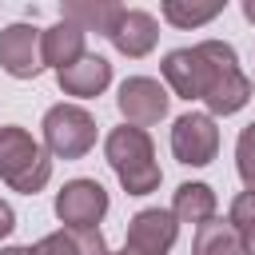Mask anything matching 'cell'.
Returning <instances> with one entry per match:
<instances>
[{
    "mask_svg": "<svg viewBox=\"0 0 255 255\" xmlns=\"http://www.w3.org/2000/svg\"><path fill=\"white\" fill-rule=\"evenodd\" d=\"M0 68L16 80H32L44 72L40 56V32L32 24H8L0 32Z\"/></svg>",
    "mask_w": 255,
    "mask_h": 255,
    "instance_id": "9c48e42d",
    "label": "cell"
},
{
    "mask_svg": "<svg viewBox=\"0 0 255 255\" xmlns=\"http://www.w3.org/2000/svg\"><path fill=\"white\" fill-rule=\"evenodd\" d=\"M104 155L116 171V179L124 183L128 195H151L159 187V163H155V147L151 135L143 128H112L104 139Z\"/></svg>",
    "mask_w": 255,
    "mask_h": 255,
    "instance_id": "7a4b0ae2",
    "label": "cell"
},
{
    "mask_svg": "<svg viewBox=\"0 0 255 255\" xmlns=\"http://www.w3.org/2000/svg\"><path fill=\"white\" fill-rule=\"evenodd\" d=\"M96 143V120L80 104H56L44 112V147L60 159H80Z\"/></svg>",
    "mask_w": 255,
    "mask_h": 255,
    "instance_id": "277c9868",
    "label": "cell"
},
{
    "mask_svg": "<svg viewBox=\"0 0 255 255\" xmlns=\"http://www.w3.org/2000/svg\"><path fill=\"white\" fill-rule=\"evenodd\" d=\"M191 255H243V243H239L231 219H207L203 227H195Z\"/></svg>",
    "mask_w": 255,
    "mask_h": 255,
    "instance_id": "9a60e30c",
    "label": "cell"
},
{
    "mask_svg": "<svg viewBox=\"0 0 255 255\" xmlns=\"http://www.w3.org/2000/svg\"><path fill=\"white\" fill-rule=\"evenodd\" d=\"M116 104H120V112H124V120H128L131 128H147V124H159V120L167 116L171 96H167V88H163L159 80H151V76H128V80L120 84Z\"/></svg>",
    "mask_w": 255,
    "mask_h": 255,
    "instance_id": "8992f818",
    "label": "cell"
},
{
    "mask_svg": "<svg viewBox=\"0 0 255 255\" xmlns=\"http://www.w3.org/2000/svg\"><path fill=\"white\" fill-rule=\"evenodd\" d=\"M56 84H60L68 96H80V100L100 96V92L112 84V64H108L104 56H96V52H84L76 64H68V68L56 72Z\"/></svg>",
    "mask_w": 255,
    "mask_h": 255,
    "instance_id": "8fae6325",
    "label": "cell"
},
{
    "mask_svg": "<svg viewBox=\"0 0 255 255\" xmlns=\"http://www.w3.org/2000/svg\"><path fill=\"white\" fill-rule=\"evenodd\" d=\"M12 227H16V211L0 199V239H4V235H12Z\"/></svg>",
    "mask_w": 255,
    "mask_h": 255,
    "instance_id": "44dd1931",
    "label": "cell"
},
{
    "mask_svg": "<svg viewBox=\"0 0 255 255\" xmlns=\"http://www.w3.org/2000/svg\"><path fill=\"white\" fill-rule=\"evenodd\" d=\"M163 80L179 100H203V64L195 48H175L163 56Z\"/></svg>",
    "mask_w": 255,
    "mask_h": 255,
    "instance_id": "4fadbf2b",
    "label": "cell"
},
{
    "mask_svg": "<svg viewBox=\"0 0 255 255\" xmlns=\"http://www.w3.org/2000/svg\"><path fill=\"white\" fill-rule=\"evenodd\" d=\"M171 215H175V223L203 227L207 219H215V191L207 183H179L175 199H171Z\"/></svg>",
    "mask_w": 255,
    "mask_h": 255,
    "instance_id": "5bb4252c",
    "label": "cell"
},
{
    "mask_svg": "<svg viewBox=\"0 0 255 255\" xmlns=\"http://www.w3.org/2000/svg\"><path fill=\"white\" fill-rule=\"evenodd\" d=\"M235 167H239V179L247 183V191H255V124H247L239 131V143H235Z\"/></svg>",
    "mask_w": 255,
    "mask_h": 255,
    "instance_id": "ffe728a7",
    "label": "cell"
},
{
    "mask_svg": "<svg viewBox=\"0 0 255 255\" xmlns=\"http://www.w3.org/2000/svg\"><path fill=\"white\" fill-rule=\"evenodd\" d=\"M108 255H139V251H128V247H124V251H108Z\"/></svg>",
    "mask_w": 255,
    "mask_h": 255,
    "instance_id": "cb8c5ba5",
    "label": "cell"
},
{
    "mask_svg": "<svg viewBox=\"0 0 255 255\" xmlns=\"http://www.w3.org/2000/svg\"><path fill=\"white\" fill-rule=\"evenodd\" d=\"M0 255H32V247H4Z\"/></svg>",
    "mask_w": 255,
    "mask_h": 255,
    "instance_id": "603a6c76",
    "label": "cell"
},
{
    "mask_svg": "<svg viewBox=\"0 0 255 255\" xmlns=\"http://www.w3.org/2000/svg\"><path fill=\"white\" fill-rule=\"evenodd\" d=\"M0 179L20 191V195H36L48 179H52V159L48 151L16 124L0 128Z\"/></svg>",
    "mask_w": 255,
    "mask_h": 255,
    "instance_id": "3957f363",
    "label": "cell"
},
{
    "mask_svg": "<svg viewBox=\"0 0 255 255\" xmlns=\"http://www.w3.org/2000/svg\"><path fill=\"white\" fill-rule=\"evenodd\" d=\"M108 40L116 44V52H124V56H131V60H139V56H147V52L155 48V40H159V24H155V16H151V12L124 8L120 24L112 28V36H108Z\"/></svg>",
    "mask_w": 255,
    "mask_h": 255,
    "instance_id": "30bf717a",
    "label": "cell"
},
{
    "mask_svg": "<svg viewBox=\"0 0 255 255\" xmlns=\"http://www.w3.org/2000/svg\"><path fill=\"white\" fill-rule=\"evenodd\" d=\"M32 255H84V247H80V231H76V227L52 231V235H44V239L32 247Z\"/></svg>",
    "mask_w": 255,
    "mask_h": 255,
    "instance_id": "d6986e66",
    "label": "cell"
},
{
    "mask_svg": "<svg viewBox=\"0 0 255 255\" xmlns=\"http://www.w3.org/2000/svg\"><path fill=\"white\" fill-rule=\"evenodd\" d=\"M219 151V128L207 112H187L175 120L171 128V155L187 167H203L211 163Z\"/></svg>",
    "mask_w": 255,
    "mask_h": 255,
    "instance_id": "5b68a950",
    "label": "cell"
},
{
    "mask_svg": "<svg viewBox=\"0 0 255 255\" xmlns=\"http://www.w3.org/2000/svg\"><path fill=\"white\" fill-rule=\"evenodd\" d=\"M219 12H223V4H219V0H211V4H191V0H163V16H167V24H175V28H199V24L215 20Z\"/></svg>",
    "mask_w": 255,
    "mask_h": 255,
    "instance_id": "e0dca14e",
    "label": "cell"
},
{
    "mask_svg": "<svg viewBox=\"0 0 255 255\" xmlns=\"http://www.w3.org/2000/svg\"><path fill=\"white\" fill-rule=\"evenodd\" d=\"M231 227L243 243V255H255V191H243L231 199Z\"/></svg>",
    "mask_w": 255,
    "mask_h": 255,
    "instance_id": "ac0fdd59",
    "label": "cell"
},
{
    "mask_svg": "<svg viewBox=\"0 0 255 255\" xmlns=\"http://www.w3.org/2000/svg\"><path fill=\"white\" fill-rule=\"evenodd\" d=\"M243 16H247V20L255 24V0H243Z\"/></svg>",
    "mask_w": 255,
    "mask_h": 255,
    "instance_id": "7402d4cb",
    "label": "cell"
},
{
    "mask_svg": "<svg viewBox=\"0 0 255 255\" xmlns=\"http://www.w3.org/2000/svg\"><path fill=\"white\" fill-rule=\"evenodd\" d=\"M56 215L68 227H96L108 215V191L100 179H68L56 195Z\"/></svg>",
    "mask_w": 255,
    "mask_h": 255,
    "instance_id": "52a82bcc",
    "label": "cell"
},
{
    "mask_svg": "<svg viewBox=\"0 0 255 255\" xmlns=\"http://www.w3.org/2000/svg\"><path fill=\"white\" fill-rule=\"evenodd\" d=\"M84 28H76V24H68V20H60V24H52V28H44L40 32V56H44V68H68V64H76L80 56H84Z\"/></svg>",
    "mask_w": 255,
    "mask_h": 255,
    "instance_id": "7c38bea8",
    "label": "cell"
},
{
    "mask_svg": "<svg viewBox=\"0 0 255 255\" xmlns=\"http://www.w3.org/2000/svg\"><path fill=\"white\" fill-rule=\"evenodd\" d=\"M124 8L120 4H64V20L84 28V32H100V36H112V28L120 24Z\"/></svg>",
    "mask_w": 255,
    "mask_h": 255,
    "instance_id": "2e32d148",
    "label": "cell"
},
{
    "mask_svg": "<svg viewBox=\"0 0 255 255\" xmlns=\"http://www.w3.org/2000/svg\"><path fill=\"white\" fill-rule=\"evenodd\" d=\"M199 52V64H203V104L211 116H235L251 96V80L239 72V56L231 44L223 40H203L195 44Z\"/></svg>",
    "mask_w": 255,
    "mask_h": 255,
    "instance_id": "6da1fadb",
    "label": "cell"
},
{
    "mask_svg": "<svg viewBox=\"0 0 255 255\" xmlns=\"http://www.w3.org/2000/svg\"><path fill=\"white\" fill-rule=\"evenodd\" d=\"M175 235H179V223H175L171 211H163V207H143V211L131 215L124 247H128V251H139V255H167L171 243H175Z\"/></svg>",
    "mask_w": 255,
    "mask_h": 255,
    "instance_id": "ba28073f",
    "label": "cell"
}]
</instances>
